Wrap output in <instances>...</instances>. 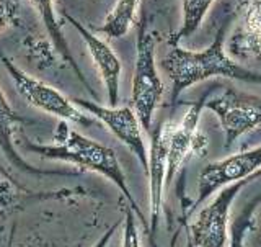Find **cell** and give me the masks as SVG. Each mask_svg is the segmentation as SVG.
Returning a JSON list of instances; mask_svg holds the SVG:
<instances>
[{"instance_id":"obj_8","label":"cell","mask_w":261,"mask_h":247,"mask_svg":"<svg viewBox=\"0 0 261 247\" xmlns=\"http://www.w3.org/2000/svg\"><path fill=\"white\" fill-rule=\"evenodd\" d=\"M72 103L90 113L95 120L101 121L136 155L144 170H147L149 152H147L142 138V126L136 111L130 106H101L95 102L85 100V98H73Z\"/></svg>"},{"instance_id":"obj_5","label":"cell","mask_w":261,"mask_h":247,"mask_svg":"<svg viewBox=\"0 0 261 247\" xmlns=\"http://www.w3.org/2000/svg\"><path fill=\"white\" fill-rule=\"evenodd\" d=\"M259 175L261 172L250 178L220 188L216 198L193 219L188 241H191L194 247H225L228 241V213L232 205L243 188Z\"/></svg>"},{"instance_id":"obj_2","label":"cell","mask_w":261,"mask_h":247,"mask_svg":"<svg viewBox=\"0 0 261 247\" xmlns=\"http://www.w3.org/2000/svg\"><path fill=\"white\" fill-rule=\"evenodd\" d=\"M54 143L56 144H49V146L30 143L24 147H27V151L35 152L41 155L43 159L69 162L82 169L96 172V174L111 180V182L121 190V193L126 196L130 210L136 213L139 219H141V223L147 228L145 216L142 215L141 208L137 207L134 196L129 190L126 175H124V172H122V167L114 149L77 133V131L72 129L69 126V123L64 120L57 125V129L54 133Z\"/></svg>"},{"instance_id":"obj_15","label":"cell","mask_w":261,"mask_h":247,"mask_svg":"<svg viewBox=\"0 0 261 247\" xmlns=\"http://www.w3.org/2000/svg\"><path fill=\"white\" fill-rule=\"evenodd\" d=\"M216 0H181V7H183L181 27H179L176 33H173V35L170 36L168 43L171 46H175V44H179L181 39L193 36L194 33L199 30L204 16H206L211 5Z\"/></svg>"},{"instance_id":"obj_19","label":"cell","mask_w":261,"mask_h":247,"mask_svg":"<svg viewBox=\"0 0 261 247\" xmlns=\"http://www.w3.org/2000/svg\"><path fill=\"white\" fill-rule=\"evenodd\" d=\"M121 247H141V239H139V231H137V224H136V215L130 208L126 210Z\"/></svg>"},{"instance_id":"obj_7","label":"cell","mask_w":261,"mask_h":247,"mask_svg":"<svg viewBox=\"0 0 261 247\" xmlns=\"http://www.w3.org/2000/svg\"><path fill=\"white\" fill-rule=\"evenodd\" d=\"M259 172H261V146L228 155V158L222 161L207 164L199 174L198 198H196L191 211L198 208L204 200H207L212 193H216L220 188L237 184L245 178H250L259 174Z\"/></svg>"},{"instance_id":"obj_13","label":"cell","mask_w":261,"mask_h":247,"mask_svg":"<svg viewBox=\"0 0 261 247\" xmlns=\"http://www.w3.org/2000/svg\"><path fill=\"white\" fill-rule=\"evenodd\" d=\"M30 4L33 5V8L39 13V18L43 21L44 28L47 31L49 38H51L53 44L56 48V51L59 53L65 61L70 64V68L77 72L79 79H82V82L85 84L84 76L79 69V65L75 64V59L72 57L70 54V49L67 41H65L64 35H62V28H61V23L57 21L56 18V12H54V0H30Z\"/></svg>"},{"instance_id":"obj_6","label":"cell","mask_w":261,"mask_h":247,"mask_svg":"<svg viewBox=\"0 0 261 247\" xmlns=\"http://www.w3.org/2000/svg\"><path fill=\"white\" fill-rule=\"evenodd\" d=\"M0 62L5 65L8 76L13 80L16 90L20 95L27 100L30 105L36 106V108L43 110L49 115L59 117L64 121L79 123V125H90L92 120L87 118L75 105H73L69 98H65L59 90L46 85L44 82H41L35 77L28 76L27 72H23L20 68H16L8 57L0 56Z\"/></svg>"},{"instance_id":"obj_16","label":"cell","mask_w":261,"mask_h":247,"mask_svg":"<svg viewBox=\"0 0 261 247\" xmlns=\"http://www.w3.org/2000/svg\"><path fill=\"white\" fill-rule=\"evenodd\" d=\"M261 54V36L248 28L237 30L228 39V56L233 61H245Z\"/></svg>"},{"instance_id":"obj_4","label":"cell","mask_w":261,"mask_h":247,"mask_svg":"<svg viewBox=\"0 0 261 247\" xmlns=\"http://www.w3.org/2000/svg\"><path fill=\"white\" fill-rule=\"evenodd\" d=\"M204 108L211 110L219 118L224 131L225 149L248 131L261 126V97L242 92L235 87H224L217 95L207 94Z\"/></svg>"},{"instance_id":"obj_9","label":"cell","mask_w":261,"mask_h":247,"mask_svg":"<svg viewBox=\"0 0 261 247\" xmlns=\"http://www.w3.org/2000/svg\"><path fill=\"white\" fill-rule=\"evenodd\" d=\"M62 16L77 30V33L84 39L88 53L92 56L96 69L101 76V80L106 88V95H108V103L110 106H116L119 100V82H121V71H122L119 57L106 41L98 38L95 33L85 28L84 25L77 21L73 16H70L67 12H62Z\"/></svg>"},{"instance_id":"obj_12","label":"cell","mask_w":261,"mask_h":247,"mask_svg":"<svg viewBox=\"0 0 261 247\" xmlns=\"http://www.w3.org/2000/svg\"><path fill=\"white\" fill-rule=\"evenodd\" d=\"M18 121H24V120L13 111V108L10 106V103H8V100L2 92V88H0V149L4 151L7 159L10 161L16 169L30 172V174L44 175L46 172H41V170H36L35 167H31L28 162H24L20 158L18 152L15 149L13 133H15V125Z\"/></svg>"},{"instance_id":"obj_3","label":"cell","mask_w":261,"mask_h":247,"mask_svg":"<svg viewBox=\"0 0 261 247\" xmlns=\"http://www.w3.org/2000/svg\"><path fill=\"white\" fill-rule=\"evenodd\" d=\"M136 68L133 77V110L136 111L141 126L150 131L153 113L162 102L163 82L159 76L155 64V39L149 30L147 13L141 15L137 21V41H136Z\"/></svg>"},{"instance_id":"obj_14","label":"cell","mask_w":261,"mask_h":247,"mask_svg":"<svg viewBox=\"0 0 261 247\" xmlns=\"http://www.w3.org/2000/svg\"><path fill=\"white\" fill-rule=\"evenodd\" d=\"M139 2L141 0H118L98 31L111 39L122 38L133 25H137Z\"/></svg>"},{"instance_id":"obj_18","label":"cell","mask_w":261,"mask_h":247,"mask_svg":"<svg viewBox=\"0 0 261 247\" xmlns=\"http://www.w3.org/2000/svg\"><path fill=\"white\" fill-rule=\"evenodd\" d=\"M20 23V0H0V31Z\"/></svg>"},{"instance_id":"obj_10","label":"cell","mask_w":261,"mask_h":247,"mask_svg":"<svg viewBox=\"0 0 261 247\" xmlns=\"http://www.w3.org/2000/svg\"><path fill=\"white\" fill-rule=\"evenodd\" d=\"M170 125L171 121H162L152 131V144L147 162V175H149L150 190V221L152 231H155L165 195L167 180V162H168V141H170Z\"/></svg>"},{"instance_id":"obj_21","label":"cell","mask_w":261,"mask_h":247,"mask_svg":"<svg viewBox=\"0 0 261 247\" xmlns=\"http://www.w3.org/2000/svg\"><path fill=\"white\" fill-rule=\"evenodd\" d=\"M119 224H121V221H116V223H114L108 231H106L100 239H98V242L93 245V247H108L110 245V241L113 239V236H114V233H116V229L119 228Z\"/></svg>"},{"instance_id":"obj_20","label":"cell","mask_w":261,"mask_h":247,"mask_svg":"<svg viewBox=\"0 0 261 247\" xmlns=\"http://www.w3.org/2000/svg\"><path fill=\"white\" fill-rule=\"evenodd\" d=\"M245 28L261 36V0H248L245 10Z\"/></svg>"},{"instance_id":"obj_17","label":"cell","mask_w":261,"mask_h":247,"mask_svg":"<svg viewBox=\"0 0 261 247\" xmlns=\"http://www.w3.org/2000/svg\"><path fill=\"white\" fill-rule=\"evenodd\" d=\"M261 203V192L250 200L233 219L230 228V247H247V234L253 223V215Z\"/></svg>"},{"instance_id":"obj_11","label":"cell","mask_w":261,"mask_h":247,"mask_svg":"<svg viewBox=\"0 0 261 247\" xmlns=\"http://www.w3.org/2000/svg\"><path fill=\"white\" fill-rule=\"evenodd\" d=\"M207 94L202 95L198 102L190 105L179 123L170 125V141H168V162H167V180L165 187L168 188L173 182L176 172L188 158V154L194 151L196 136H198V123L201 118V111L204 110Z\"/></svg>"},{"instance_id":"obj_1","label":"cell","mask_w":261,"mask_h":247,"mask_svg":"<svg viewBox=\"0 0 261 247\" xmlns=\"http://www.w3.org/2000/svg\"><path fill=\"white\" fill-rule=\"evenodd\" d=\"M233 15H227L220 23L212 43L202 51H188L179 44L170 48L167 56L162 59V69L171 82L170 102L175 105L178 97L188 87L199 84L211 77H227L247 84L261 85V72L243 68L240 62L233 61L225 51L227 30L230 27Z\"/></svg>"},{"instance_id":"obj_22","label":"cell","mask_w":261,"mask_h":247,"mask_svg":"<svg viewBox=\"0 0 261 247\" xmlns=\"http://www.w3.org/2000/svg\"><path fill=\"white\" fill-rule=\"evenodd\" d=\"M186 247H194V245L191 244V241H188V244H186Z\"/></svg>"}]
</instances>
